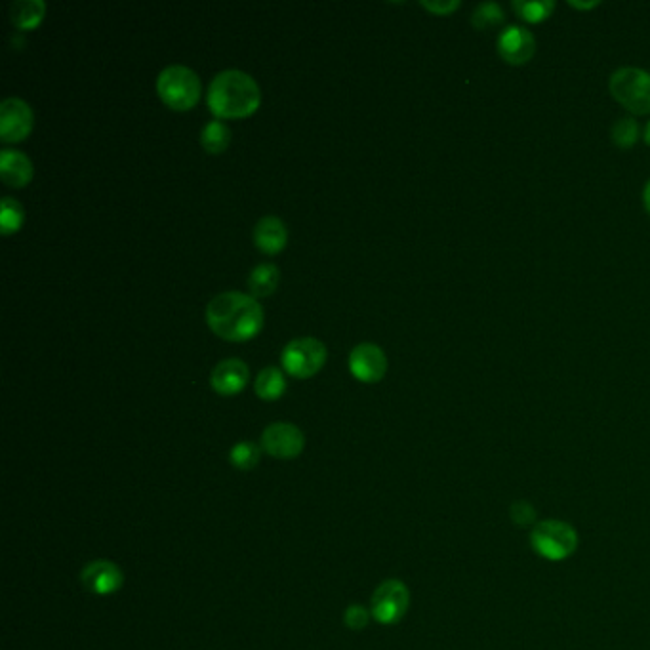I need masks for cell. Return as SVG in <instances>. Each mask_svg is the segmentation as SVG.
Wrapping results in <instances>:
<instances>
[{"instance_id":"ba28073f","label":"cell","mask_w":650,"mask_h":650,"mask_svg":"<svg viewBox=\"0 0 650 650\" xmlns=\"http://www.w3.org/2000/svg\"><path fill=\"white\" fill-rule=\"evenodd\" d=\"M33 111L29 103L20 98H8L0 105V140L4 143H18L33 130Z\"/></svg>"},{"instance_id":"44dd1931","label":"cell","mask_w":650,"mask_h":650,"mask_svg":"<svg viewBox=\"0 0 650 650\" xmlns=\"http://www.w3.org/2000/svg\"><path fill=\"white\" fill-rule=\"evenodd\" d=\"M504 21H506V14H504L502 6L496 4V2H483L471 14V23L479 31H488V29L500 27Z\"/></svg>"},{"instance_id":"e0dca14e","label":"cell","mask_w":650,"mask_h":650,"mask_svg":"<svg viewBox=\"0 0 650 650\" xmlns=\"http://www.w3.org/2000/svg\"><path fill=\"white\" fill-rule=\"evenodd\" d=\"M46 14V4L42 0H18L10 8L12 23L18 29H35Z\"/></svg>"},{"instance_id":"ffe728a7","label":"cell","mask_w":650,"mask_h":650,"mask_svg":"<svg viewBox=\"0 0 650 650\" xmlns=\"http://www.w3.org/2000/svg\"><path fill=\"white\" fill-rule=\"evenodd\" d=\"M231 142V130L222 121H210L201 132V143L208 153H222Z\"/></svg>"},{"instance_id":"d4e9b609","label":"cell","mask_w":650,"mask_h":650,"mask_svg":"<svg viewBox=\"0 0 650 650\" xmlns=\"http://www.w3.org/2000/svg\"><path fill=\"white\" fill-rule=\"evenodd\" d=\"M511 521L517 525V527H530L534 521H536V511L530 506L529 502H515L511 506Z\"/></svg>"},{"instance_id":"d6986e66","label":"cell","mask_w":650,"mask_h":650,"mask_svg":"<svg viewBox=\"0 0 650 650\" xmlns=\"http://www.w3.org/2000/svg\"><path fill=\"white\" fill-rule=\"evenodd\" d=\"M511 6L515 10V14L527 23L546 21L555 10L553 0H515Z\"/></svg>"},{"instance_id":"f1b7e54d","label":"cell","mask_w":650,"mask_h":650,"mask_svg":"<svg viewBox=\"0 0 650 650\" xmlns=\"http://www.w3.org/2000/svg\"><path fill=\"white\" fill-rule=\"evenodd\" d=\"M643 203H645V210L650 214V180L645 185V191H643Z\"/></svg>"},{"instance_id":"ac0fdd59","label":"cell","mask_w":650,"mask_h":650,"mask_svg":"<svg viewBox=\"0 0 650 650\" xmlns=\"http://www.w3.org/2000/svg\"><path fill=\"white\" fill-rule=\"evenodd\" d=\"M254 389H256V395L262 397L264 401H277L285 393V376H283V372L279 368L267 366L258 374Z\"/></svg>"},{"instance_id":"f546056e","label":"cell","mask_w":650,"mask_h":650,"mask_svg":"<svg viewBox=\"0 0 650 650\" xmlns=\"http://www.w3.org/2000/svg\"><path fill=\"white\" fill-rule=\"evenodd\" d=\"M643 138H645V143L650 145V121L647 122V126H645V134H643Z\"/></svg>"},{"instance_id":"8992f818","label":"cell","mask_w":650,"mask_h":650,"mask_svg":"<svg viewBox=\"0 0 650 650\" xmlns=\"http://www.w3.org/2000/svg\"><path fill=\"white\" fill-rule=\"evenodd\" d=\"M286 372L296 378L317 374L326 361V347L317 338H298L286 344L281 355Z\"/></svg>"},{"instance_id":"6da1fadb","label":"cell","mask_w":650,"mask_h":650,"mask_svg":"<svg viewBox=\"0 0 650 650\" xmlns=\"http://www.w3.org/2000/svg\"><path fill=\"white\" fill-rule=\"evenodd\" d=\"M206 321L214 334L229 342L254 338L264 326V309L243 292L218 294L206 307Z\"/></svg>"},{"instance_id":"2e32d148","label":"cell","mask_w":650,"mask_h":650,"mask_svg":"<svg viewBox=\"0 0 650 650\" xmlns=\"http://www.w3.org/2000/svg\"><path fill=\"white\" fill-rule=\"evenodd\" d=\"M279 267L273 264L256 265L248 277V288L254 298H265L279 285Z\"/></svg>"},{"instance_id":"5b68a950","label":"cell","mask_w":650,"mask_h":650,"mask_svg":"<svg viewBox=\"0 0 650 650\" xmlns=\"http://www.w3.org/2000/svg\"><path fill=\"white\" fill-rule=\"evenodd\" d=\"M530 544L540 557L548 561H565L576 551L578 534L569 523L549 519L534 527L530 534Z\"/></svg>"},{"instance_id":"484cf974","label":"cell","mask_w":650,"mask_h":650,"mask_svg":"<svg viewBox=\"0 0 650 650\" xmlns=\"http://www.w3.org/2000/svg\"><path fill=\"white\" fill-rule=\"evenodd\" d=\"M370 616L363 605H351L346 610V626L349 630L361 631L366 628Z\"/></svg>"},{"instance_id":"7c38bea8","label":"cell","mask_w":650,"mask_h":650,"mask_svg":"<svg viewBox=\"0 0 650 650\" xmlns=\"http://www.w3.org/2000/svg\"><path fill=\"white\" fill-rule=\"evenodd\" d=\"M82 586L96 595H111L121 590L124 584L122 570L111 561H94L81 572Z\"/></svg>"},{"instance_id":"8fae6325","label":"cell","mask_w":650,"mask_h":650,"mask_svg":"<svg viewBox=\"0 0 650 650\" xmlns=\"http://www.w3.org/2000/svg\"><path fill=\"white\" fill-rule=\"evenodd\" d=\"M349 370L353 376L366 384L380 382L387 372L384 349L376 344H359L349 355Z\"/></svg>"},{"instance_id":"9c48e42d","label":"cell","mask_w":650,"mask_h":650,"mask_svg":"<svg viewBox=\"0 0 650 650\" xmlns=\"http://www.w3.org/2000/svg\"><path fill=\"white\" fill-rule=\"evenodd\" d=\"M304 445V433L294 424H285V422L271 424L262 435V447L265 452L279 460H292L300 456Z\"/></svg>"},{"instance_id":"9a60e30c","label":"cell","mask_w":650,"mask_h":650,"mask_svg":"<svg viewBox=\"0 0 650 650\" xmlns=\"http://www.w3.org/2000/svg\"><path fill=\"white\" fill-rule=\"evenodd\" d=\"M254 241L265 254L281 252L288 241L286 225L277 216H265L254 227Z\"/></svg>"},{"instance_id":"7a4b0ae2","label":"cell","mask_w":650,"mask_h":650,"mask_svg":"<svg viewBox=\"0 0 650 650\" xmlns=\"http://www.w3.org/2000/svg\"><path fill=\"white\" fill-rule=\"evenodd\" d=\"M260 102L262 92L258 82L239 69L222 71L208 86V107L218 117H248L260 107Z\"/></svg>"},{"instance_id":"3957f363","label":"cell","mask_w":650,"mask_h":650,"mask_svg":"<svg viewBox=\"0 0 650 650\" xmlns=\"http://www.w3.org/2000/svg\"><path fill=\"white\" fill-rule=\"evenodd\" d=\"M610 94L633 115L650 113V73L639 67H622L612 73Z\"/></svg>"},{"instance_id":"52a82bcc","label":"cell","mask_w":650,"mask_h":650,"mask_svg":"<svg viewBox=\"0 0 650 650\" xmlns=\"http://www.w3.org/2000/svg\"><path fill=\"white\" fill-rule=\"evenodd\" d=\"M410 605V591L401 580H386L372 595V616L376 622L391 626L403 620Z\"/></svg>"},{"instance_id":"7402d4cb","label":"cell","mask_w":650,"mask_h":650,"mask_svg":"<svg viewBox=\"0 0 650 650\" xmlns=\"http://www.w3.org/2000/svg\"><path fill=\"white\" fill-rule=\"evenodd\" d=\"M229 460L237 469H244V471L254 469L260 462V447L250 443V441H243V443L231 448Z\"/></svg>"},{"instance_id":"cb8c5ba5","label":"cell","mask_w":650,"mask_h":650,"mask_svg":"<svg viewBox=\"0 0 650 650\" xmlns=\"http://www.w3.org/2000/svg\"><path fill=\"white\" fill-rule=\"evenodd\" d=\"M23 218H25V214H23L21 204L16 199H12V197H4L2 199V214H0L2 233L4 235H10V233L20 231Z\"/></svg>"},{"instance_id":"30bf717a","label":"cell","mask_w":650,"mask_h":650,"mask_svg":"<svg viewBox=\"0 0 650 650\" xmlns=\"http://www.w3.org/2000/svg\"><path fill=\"white\" fill-rule=\"evenodd\" d=\"M496 48L500 58L509 65H525L536 54V39L527 27L511 25L500 33Z\"/></svg>"},{"instance_id":"277c9868","label":"cell","mask_w":650,"mask_h":650,"mask_svg":"<svg viewBox=\"0 0 650 650\" xmlns=\"http://www.w3.org/2000/svg\"><path fill=\"white\" fill-rule=\"evenodd\" d=\"M157 90L168 107L176 111H187L195 107L201 98V81L193 69L185 65H170L161 71L157 79Z\"/></svg>"},{"instance_id":"83f0119b","label":"cell","mask_w":650,"mask_h":650,"mask_svg":"<svg viewBox=\"0 0 650 650\" xmlns=\"http://www.w3.org/2000/svg\"><path fill=\"white\" fill-rule=\"evenodd\" d=\"M569 6H572V8H580V10H591V8L599 6V2H576V0H570Z\"/></svg>"},{"instance_id":"4316f807","label":"cell","mask_w":650,"mask_h":650,"mask_svg":"<svg viewBox=\"0 0 650 650\" xmlns=\"http://www.w3.org/2000/svg\"><path fill=\"white\" fill-rule=\"evenodd\" d=\"M422 6L429 12H433L435 16H448L460 8V2L458 0H435V2L424 0Z\"/></svg>"},{"instance_id":"603a6c76","label":"cell","mask_w":650,"mask_h":650,"mask_svg":"<svg viewBox=\"0 0 650 650\" xmlns=\"http://www.w3.org/2000/svg\"><path fill=\"white\" fill-rule=\"evenodd\" d=\"M610 138L614 145L622 149H630L631 145H635L639 140V124L633 119H620L612 124Z\"/></svg>"},{"instance_id":"5bb4252c","label":"cell","mask_w":650,"mask_h":650,"mask_svg":"<svg viewBox=\"0 0 650 650\" xmlns=\"http://www.w3.org/2000/svg\"><path fill=\"white\" fill-rule=\"evenodd\" d=\"M0 176L10 187H23L33 178V163L21 151L4 149L0 151Z\"/></svg>"},{"instance_id":"4fadbf2b","label":"cell","mask_w":650,"mask_h":650,"mask_svg":"<svg viewBox=\"0 0 650 650\" xmlns=\"http://www.w3.org/2000/svg\"><path fill=\"white\" fill-rule=\"evenodd\" d=\"M250 372L241 359H225L214 366L210 374V386L220 395H237L248 384Z\"/></svg>"}]
</instances>
